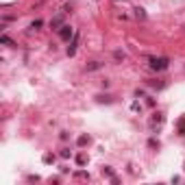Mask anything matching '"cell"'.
<instances>
[{"label":"cell","instance_id":"1","mask_svg":"<svg viewBox=\"0 0 185 185\" xmlns=\"http://www.w3.org/2000/svg\"><path fill=\"white\" fill-rule=\"evenodd\" d=\"M148 65H150V70H155V72H164L166 67L170 65V61L166 57H148Z\"/></svg>","mask_w":185,"mask_h":185},{"label":"cell","instance_id":"2","mask_svg":"<svg viewBox=\"0 0 185 185\" xmlns=\"http://www.w3.org/2000/svg\"><path fill=\"white\" fill-rule=\"evenodd\" d=\"M59 37H61V39H65V41L70 39V37H74V31H72V26H67V24H63V26L59 29Z\"/></svg>","mask_w":185,"mask_h":185},{"label":"cell","instance_id":"3","mask_svg":"<svg viewBox=\"0 0 185 185\" xmlns=\"http://www.w3.org/2000/svg\"><path fill=\"white\" fill-rule=\"evenodd\" d=\"M63 13H65V11H63ZM63 13H59V15H55V17L50 20V26H52L55 31H59V29L63 26Z\"/></svg>","mask_w":185,"mask_h":185},{"label":"cell","instance_id":"4","mask_svg":"<svg viewBox=\"0 0 185 185\" xmlns=\"http://www.w3.org/2000/svg\"><path fill=\"white\" fill-rule=\"evenodd\" d=\"M76 44H79V33H74V37H72V41H70V46H67V55H74L76 52Z\"/></svg>","mask_w":185,"mask_h":185},{"label":"cell","instance_id":"5","mask_svg":"<svg viewBox=\"0 0 185 185\" xmlns=\"http://www.w3.org/2000/svg\"><path fill=\"white\" fill-rule=\"evenodd\" d=\"M100 67H102V63H100V61H91V63H87L85 70H87V72H96V70H100Z\"/></svg>","mask_w":185,"mask_h":185},{"label":"cell","instance_id":"6","mask_svg":"<svg viewBox=\"0 0 185 185\" xmlns=\"http://www.w3.org/2000/svg\"><path fill=\"white\" fill-rule=\"evenodd\" d=\"M76 144H79V146H85V144H89V135H81Z\"/></svg>","mask_w":185,"mask_h":185},{"label":"cell","instance_id":"7","mask_svg":"<svg viewBox=\"0 0 185 185\" xmlns=\"http://www.w3.org/2000/svg\"><path fill=\"white\" fill-rule=\"evenodd\" d=\"M52 161H55V155H50V152L44 155V164H52Z\"/></svg>","mask_w":185,"mask_h":185},{"label":"cell","instance_id":"8","mask_svg":"<svg viewBox=\"0 0 185 185\" xmlns=\"http://www.w3.org/2000/svg\"><path fill=\"white\" fill-rule=\"evenodd\" d=\"M76 164H79V166H85V164H87V157H85V155H79V157H76Z\"/></svg>","mask_w":185,"mask_h":185},{"label":"cell","instance_id":"9","mask_svg":"<svg viewBox=\"0 0 185 185\" xmlns=\"http://www.w3.org/2000/svg\"><path fill=\"white\" fill-rule=\"evenodd\" d=\"M74 176H76V179H89V174H87V172H83V170L74 172Z\"/></svg>","mask_w":185,"mask_h":185},{"label":"cell","instance_id":"10","mask_svg":"<svg viewBox=\"0 0 185 185\" xmlns=\"http://www.w3.org/2000/svg\"><path fill=\"white\" fill-rule=\"evenodd\" d=\"M59 155H61L63 159H67V157H72V152H70V148H63V150H61Z\"/></svg>","mask_w":185,"mask_h":185},{"label":"cell","instance_id":"11","mask_svg":"<svg viewBox=\"0 0 185 185\" xmlns=\"http://www.w3.org/2000/svg\"><path fill=\"white\" fill-rule=\"evenodd\" d=\"M0 41H2V44H7V46H15V44H13V41L7 37V35H2V37H0Z\"/></svg>","mask_w":185,"mask_h":185},{"label":"cell","instance_id":"12","mask_svg":"<svg viewBox=\"0 0 185 185\" xmlns=\"http://www.w3.org/2000/svg\"><path fill=\"white\" fill-rule=\"evenodd\" d=\"M41 24H44V22H41V20H33V22H31V29H39Z\"/></svg>","mask_w":185,"mask_h":185},{"label":"cell","instance_id":"13","mask_svg":"<svg viewBox=\"0 0 185 185\" xmlns=\"http://www.w3.org/2000/svg\"><path fill=\"white\" fill-rule=\"evenodd\" d=\"M113 57H115V59H118V61H120V59H124L126 55H124L122 50H115V52H113Z\"/></svg>","mask_w":185,"mask_h":185},{"label":"cell","instance_id":"14","mask_svg":"<svg viewBox=\"0 0 185 185\" xmlns=\"http://www.w3.org/2000/svg\"><path fill=\"white\" fill-rule=\"evenodd\" d=\"M179 131H181V135H185V118L179 122Z\"/></svg>","mask_w":185,"mask_h":185},{"label":"cell","instance_id":"15","mask_svg":"<svg viewBox=\"0 0 185 185\" xmlns=\"http://www.w3.org/2000/svg\"><path fill=\"white\" fill-rule=\"evenodd\" d=\"M150 85H152V87H157V89H161V87H164L166 83H157V81H150Z\"/></svg>","mask_w":185,"mask_h":185},{"label":"cell","instance_id":"16","mask_svg":"<svg viewBox=\"0 0 185 185\" xmlns=\"http://www.w3.org/2000/svg\"><path fill=\"white\" fill-rule=\"evenodd\" d=\"M148 146H150V148H159V142H157V140H150Z\"/></svg>","mask_w":185,"mask_h":185},{"label":"cell","instance_id":"17","mask_svg":"<svg viewBox=\"0 0 185 185\" xmlns=\"http://www.w3.org/2000/svg\"><path fill=\"white\" fill-rule=\"evenodd\" d=\"M135 15H137V17H146V13H144L142 9H135Z\"/></svg>","mask_w":185,"mask_h":185}]
</instances>
